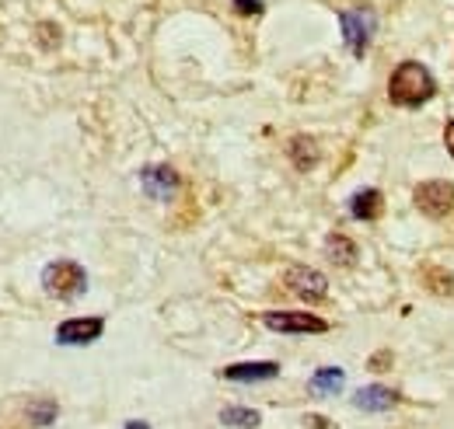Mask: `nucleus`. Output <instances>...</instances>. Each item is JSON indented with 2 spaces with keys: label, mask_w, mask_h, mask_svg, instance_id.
<instances>
[{
  "label": "nucleus",
  "mask_w": 454,
  "mask_h": 429,
  "mask_svg": "<svg viewBox=\"0 0 454 429\" xmlns=\"http://www.w3.org/2000/svg\"><path fill=\"white\" fill-rule=\"evenodd\" d=\"M434 91H437V81H434L430 70H427L423 63H416V59L395 66V74H392V81H388V98L402 108H416V105H423V102H430Z\"/></svg>",
  "instance_id": "1"
},
{
  "label": "nucleus",
  "mask_w": 454,
  "mask_h": 429,
  "mask_svg": "<svg viewBox=\"0 0 454 429\" xmlns=\"http://www.w3.org/2000/svg\"><path fill=\"white\" fill-rule=\"evenodd\" d=\"M43 286H46V293L57 297V300H74V297H81V293L88 290V276H84V269L77 266V262H67V259H63V262L46 266Z\"/></svg>",
  "instance_id": "2"
},
{
  "label": "nucleus",
  "mask_w": 454,
  "mask_h": 429,
  "mask_svg": "<svg viewBox=\"0 0 454 429\" xmlns=\"http://www.w3.org/2000/svg\"><path fill=\"white\" fill-rule=\"evenodd\" d=\"M416 207L419 214L430 216V220H441L454 210V185L444 178H434V182H419L416 185Z\"/></svg>",
  "instance_id": "3"
},
{
  "label": "nucleus",
  "mask_w": 454,
  "mask_h": 429,
  "mask_svg": "<svg viewBox=\"0 0 454 429\" xmlns=\"http://www.w3.org/2000/svg\"><path fill=\"white\" fill-rule=\"evenodd\" d=\"M340 21H342V39H346V46L356 56H364L371 35H374V28H378L374 11H371V7H353V11H342Z\"/></svg>",
  "instance_id": "4"
},
{
  "label": "nucleus",
  "mask_w": 454,
  "mask_h": 429,
  "mask_svg": "<svg viewBox=\"0 0 454 429\" xmlns=\"http://www.w3.org/2000/svg\"><path fill=\"white\" fill-rule=\"evenodd\" d=\"M284 286L290 290V293H297L301 300H308V304H318V300H325V293H329L325 276H322V272H315V269H308V266L286 269Z\"/></svg>",
  "instance_id": "5"
},
{
  "label": "nucleus",
  "mask_w": 454,
  "mask_h": 429,
  "mask_svg": "<svg viewBox=\"0 0 454 429\" xmlns=\"http://www.w3.org/2000/svg\"><path fill=\"white\" fill-rule=\"evenodd\" d=\"M262 322H266V328H273V332H286V335H318V332H325V328H329L322 318L304 315V311H270Z\"/></svg>",
  "instance_id": "6"
},
{
  "label": "nucleus",
  "mask_w": 454,
  "mask_h": 429,
  "mask_svg": "<svg viewBox=\"0 0 454 429\" xmlns=\"http://www.w3.org/2000/svg\"><path fill=\"white\" fill-rule=\"evenodd\" d=\"M140 185L151 199H171L178 192V171L168 168V164H154V168H144L140 171Z\"/></svg>",
  "instance_id": "7"
},
{
  "label": "nucleus",
  "mask_w": 454,
  "mask_h": 429,
  "mask_svg": "<svg viewBox=\"0 0 454 429\" xmlns=\"http://www.w3.org/2000/svg\"><path fill=\"white\" fill-rule=\"evenodd\" d=\"M102 328H106L102 318H70V322H63L57 328V342H63V346H88V342H95L102 335Z\"/></svg>",
  "instance_id": "8"
},
{
  "label": "nucleus",
  "mask_w": 454,
  "mask_h": 429,
  "mask_svg": "<svg viewBox=\"0 0 454 429\" xmlns=\"http://www.w3.org/2000/svg\"><path fill=\"white\" fill-rule=\"evenodd\" d=\"M353 402H356V409H364V412H388L392 405H398V391L392 387H364V391H356L353 394Z\"/></svg>",
  "instance_id": "9"
},
{
  "label": "nucleus",
  "mask_w": 454,
  "mask_h": 429,
  "mask_svg": "<svg viewBox=\"0 0 454 429\" xmlns=\"http://www.w3.org/2000/svg\"><path fill=\"white\" fill-rule=\"evenodd\" d=\"M280 374V367L270 360V363H234V367H224L227 380H241V384H255V380H273Z\"/></svg>",
  "instance_id": "10"
},
{
  "label": "nucleus",
  "mask_w": 454,
  "mask_h": 429,
  "mask_svg": "<svg viewBox=\"0 0 454 429\" xmlns=\"http://www.w3.org/2000/svg\"><path fill=\"white\" fill-rule=\"evenodd\" d=\"M381 210H385V199H381L378 189H364L349 199V214L356 220H374V216H381Z\"/></svg>",
  "instance_id": "11"
},
{
  "label": "nucleus",
  "mask_w": 454,
  "mask_h": 429,
  "mask_svg": "<svg viewBox=\"0 0 454 429\" xmlns=\"http://www.w3.org/2000/svg\"><path fill=\"white\" fill-rule=\"evenodd\" d=\"M325 255H329V262L340 269H349L356 262V245L349 241V238H342V234H329V241H325Z\"/></svg>",
  "instance_id": "12"
},
{
  "label": "nucleus",
  "mask_w": 454,
  "mask_h": 429,
  "mask_svg": "<svg viewBox=\"0 0 454 429\" xmlns=\"http://www.w3.org/2000/svg\"><path fill=\"white\" fill-rule=\"evenodd\" d=\"M290 161L297 164V171H311L318 164V144L311 136H294L290 140Z\"/></svg>",
  "instance_id": "13"
},
{
  "label": "nucleus",
  "mask_w": 454,
  "mask_h": 429,
  "mask_svg": "<svg viewBox=\"0 0 454 429\" xmlns=\"http://www.w3.org/2000/svg\"><path fill=\"white\" fill-rule=\"evenodd\" d=\"M342 380H346V374H342L340 367H329V370H318V374L308 380V387L315 391V394H340Z\"/></svg>",
  "instance_id": "14"
},
{
  "label": "nucleus",
  "mask_w": 454,
  "mask_h": 429,
  "mask_svg": "<svg viewBox=\"0 0 454 429\" xmlns=\"http://www.w3.org/2000/svg\"><path fill=\"white\" fill-rule=\"evenodd\" d=\"M221 423L224 426H238V429H255L262 423V416L255 409H224L221 412Z\"/></svg>",
  "instance_id": "15"
},
{
  "label": "nucleus",
  "mask_w": 454,
  "mask_h": 429,
  "mask_svg": "<svg viewBox=\"0 0 454 429\" xmlns=\"http://www.w3.org/2000/svg\"><path fill=\"white\" fill-rule=\"evenodd\" d=\"M57 419V402H32L28 405V423L32 426H50Z\"/></svg>",
  "instance_id": "16"
},
{
  "label": "nucleus",
  "mask_w": 454,
  "mask_h": 429,
  "mask_svg": "<svg viewBox=\"0 0 454 429\" xmlns=\"http://www.w3.org/2000/svg\"><path fill=\"white\" fill-rule=\"evenodd\" d=\"M234 7L241 14H262V0H234Z\"/></svg>",
  "instance_id": "17"
},
{
  "label": "nucleus",
  "mask_w": 454,
  "mask_h": 429,
  "mask_svg": "<svg viewBox=\"0 0 454 429\" xmlns=\"http://www.w3.org/2000/svg\"><path fill=\"white\" fill-rule=\"evenodd\" d=\"M444 144H448V151H451V158H454V119L444 126Z\"/></svg>",
  "instance_id": "18"
},
{
  "label": "nucleus",
  "mask_w": 454,
  "mask_h": 429,
  "mask_svg": "<svg viewBox=\"0 0 454 429\" xmlns=\"http://www.w3.org/2000/svg\"><path fill=\"white\" fill-rule=\"evenodd\" d=\"M126 429H151V426H147V423H129Z\"/></svg>",
  "instance_id": "19"
}]
</instances>
